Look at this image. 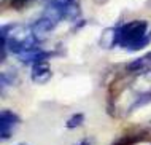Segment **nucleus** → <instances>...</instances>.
Listing matches in <instances>:
<instances>
[{"mask_svg": "<svg viewBox=\"0 0 151 145\" xmlns=\"http://www.w3.org/2000/svg\"><path fill=\"white\" fill-rule=\"evenodd\" d=\"M16 145H29V144H26V142H19V144H16Z\"/></svg>", "mask_w": 151, "mask_h": 145, "instance_id": "obj_8", "label": "nucleus"}, {"mask_svg": "<svg viewBox=\"0 0 151 145\" xmlns=\"http://www.w3.org/2000/svg\"><path fill=\"white\" fill-rule=\"evenodd\" d=\"M84 123V115L83 113H73L72 117H68V120L65 121V128L67 129H76V128L83 126Z\"/></svg>", "mask_w": 151, "mask_h": 145, "instance_id": "obj_5", "label": "nucleus"}, {"mask_svg": "<svg viewBox=\"0 0 151 145\" xmlns=\"http://www.w3.org/2000/svg\"><path fill=\"white\" fill-rule=\"evenodd\" d=\"M32 81L35 83H40V85H43V83H46L48 80L51 78V69L48 64H45V62H37L34 65V69H32Z\"/></svg>", "mask_w": 151, "mask_h": 145, "instance_id": "obj_3", "label": "nucleus"}, {"mask_svg": "<svg viewBox=\"0 0 151 145\" xmlns=\"http://www.w3.org/2000/svg\"><path fill=\"white\" fill-rule=\"evenodd\" d=\"M146 32V22L145 21H134V22L126 24L121 29V32H118V40L122 46H129L132 45L130 49H137L138 45L143 41Z\"/></svg>", "mask_w": 151, "mask_h": 145, "instance_id": "obj_1", "label": "nucleus"}, {"mask_svg": "<svg viewBox=\"0 0 151 145\" xmlns=\"http://www.w3.org/2000/svg\"><path fill=\"white\" fill-rule=\"evenodd\" d=\"M145 139V132H134V134H124L115 145H134Z\"/></svg>", "mask_w": 151, "mask_h": 145, "instance_id": "obj_4", "label": "nucleus"}, {"mask_svg": "<svg viewBox=\"0 0 151 145\" xmlns=\"http://www.w3.org/2000/svg\"><path fill=\"white\" fill-rule=\"evenodd\" d=\"M21 118L19 115H16L13 110L10 109H3L0 113V132H2V140H6L10 137H13L14 129L19 126Z\"/></svg>", "mask_w": 151, "mask_h": 145, "instance_id": "obj_2", "label": "nucleus"}, {"mask_svg": "<svg viewBox=\"0 0 151 145\" xmlns=\"http://www.w3.org/2000/svg\"><path fill=\"white\" fill-rule=\"evenodd\" d=\"M29 2H32V0H11V3H13L16 8H21L24 5H27Z\"/></svg>", "mask_w": 151, "mask_h": 145, "instance_id": "obj_7", "label": "nucleus"}, {"mask_svg": "<svg viewBox=\"0 0 151 145\" xmlns=\"http://www.w3.org/2000/svg\"><path fill=\"white\" fill-rule=\"evenodd\" d=\"M73 145H96V140L92 137H83L81 140H78V142L73 144Z\"/></svg>", "mask_w": 151, "mask_h": 145, "instance_id": "obj_6", "label": "nucleus"}]
</instances>
